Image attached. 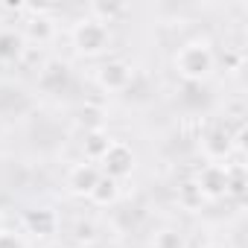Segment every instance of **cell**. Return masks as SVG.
<instances>
[{
    "label": "cell",
    "mask_w": 248,
    "mask_h": 248,
    "mask_svg": "<svg viewBox=\"0 0 248 248\" xmlns=\"http://www.w3.org/2000/svg\"><path fill=\"white\" fill-rule=\"evenodd\" d=\"M172 67H175V73L184 82H204L213 73V67H216V56H213L210 41L193 38V41L181 44L175 59H172Z\"/></svg>",
    "instance_id": "obj_1"
},
{
    "label": "cell",
    "mask_w": 248,
    "mask_h": 248,
    "mask_svg": "<svg viewBox=\"0 0 248 248\" xmlns=\"http://www.w3.org/2000/svg\"><path fill=\"white\" fill-rule=\"evenodd\" d=\"M70 41H73V47H76L79 56L96 59V56H102V53L108 50V44H111V30H108L105 24L93 21L91 15H85V18H79V21L73 24Z\"/></svg>",
    "instance_id": "obj_2"
},
{
    "label": "cell",
    "mask_w": 248,
    "mask_h": 248,
    "mask_svg": "<svg viewBox=\"0 0 248 248\" xmlns=\"http://www.w3.org/2000/svg\"><path fill=\"white\" fill-rule=\"evenodd\" d=\"M135 82V67L126 59H108L96 67V85L108 93H120Z\"/></svg>",
    "instance_id": "obj_3"
},
{
    "label": "cell",
    "mask_w": 248,
    "mask_h": 248,
    "mask_svg": "<svg viewBox=\"0 0 248 248\" xmlns=\"http://www.w3.org/2000/svg\"><path fill=\"white\" fill-rule=\"evenodd\" d=\"M99 172L114 178V181L132 175L135 172V152H132V146L123 143V140H114L108 146V152L102 155V161H99Z\"/></svg>",
    "instance_id": "obj_4"
},
{
    "label": "cell",
    "mask_w": 248,
    "mask_h": 248,
    "mask_svg": "<svg viewBox=\"0 0 248 248\" xmlns=\"http://www.w3.org/2000/svg\"><path fill=\"white\" fill-rule=\"evenodd\" d=\"M236 146H233V135L225 126H213L202 135V155L207 164H228L233 158Z\"/></svg>",
    "instance_id": "obj_5"
},
{
    "label": "cell",
    "mask_w": 248,
    "mask_h": 248,
    "mask_svg": "<svg viewBox=\"0 0 248 248\" xmlns=\"http://www.w3.org/2000/svg\"><path fill=\"white\" fill-rule=\"evenodd\" d=\"M193 184L199 187L204 202H219L228 196V167L225 164H204L196 172Z\"/></svg>",
    "instance_id": "obj_6"
},
{
    "label": "cell",
    "mask_w": 248,
    "mask_h": 248,
    "mask_svg": "<svg viewBox=\"0 0 248 248\" xmlns=\"http://www.w3.org/2000/svg\"><path fill=\"white\" fill-rule=\"evenodd\" d=\"M99 175H102V172H99L96 164L82 161V164L70 167V172H67V190H70L73 196H91V190L96 187Z\"/></svg>",
    "instance_id": "obj_7"
},
{
    "label": "cell",
    "mask_w": 248,
    "mask_h": 248,
    "mask_svg": "<svg viewBox=\"0 0 248 248\" xmlns=\"http://www.w3.org/2000/svg\"><path fill=\"white\" fill-rule=\"evenodd\" d=\"M24 228L32 236H38V239H50L59 231V216L50 207H35V210H27L24 213Z\"/></svg>",
    "instance_id": "obj_8"
},
{
    "label": "cell",
    "mask_w": 248,
    "mask_h": 248,
    "mask_svg": "<svg viewBox=\"0 0 248 248\" xmlns=\"http://www.w3.org/2000/svg\"><path fill=\"white\" fill-rule=\"evenodd\" d=\"M27 56V38L15 27H0V64H15Z\"/></svg>",
    "instance_id": "obj_9"
},
{
    "label": "cell",
    "mask_w": 248,
    "mask_h": 248,
    "mask_svg": "<svg viewBox=\"0 0 248 248\" xmlns=\"http://www.w3.org/2000/svg\"><path fill=\"white\" fill-rule=\"evenodd\" d=\"M53 35H56V24H53V18L47 15V9H38V12L27 21V27H24V38L38 41V44H47Z\"/></svg>",
    "instance_id": "obj_10"
},
{
    "label": "cell",
    "mask_w": 248,
    "mask_h": 248,
    "mask_svg": "<svg viewBox=\"0 0 248 248\" xmlns=\"http://www.w3.org/2000/svg\"><path fill=\"white\" fill-rule=\"evenodd\" d=\"M111 143H114V138H111L105 129H93V132H85V138H82V152H85V158H88L91 164H99Z\"/></svg>",
    "instance_id": "obj_11"
},
{
    "label": "cell",
    "mask_w": 248,
    "mask_h": 248,
    "mask_svg": "<svg viewBox=\"0 0 248 248\" xmlns=\"http://www.w3.org/2000/svg\"><path fill=\"white\" fill-rule=\"evenodd\" d=\"M96 207H108V204H114L117 199H120V181H114V178H108V175H99V181H96V187L91 190V196H88Z\"/></svg>",
    "instance_id": "obj_12"
},
{
    "label": "cell",
    "mask_w": 248,
    "mask_h": 248,
    "mask_svg": "<svg viewBox=\"0 0 248 248\" xmlns=\"http://www.w3.org/2000/svg\"><path fill=\"white\" fill-rule=\"evenodd\" d=\"M88 15L93 18V21H99V24H114L117 18H123L126 15V3H91L88 6Z\"/></svg>",
    "instance_id": "obj_13"
},
{
    "label": "cell",
    "mask_w": 248,
    "mask_h": 248,
    "mask_svg": "<svg viewBox=\"0 0 248 248\" xmlns=\"http://www.w3.org/2000/svg\"><path fill=\"white\" fill-rule=\"evenodd\" d=\"M152 248H187V236L178 228H161L152 236Z\"/></svg>",
    "instance_id": "obj_14"
},
{
    "label": "cell",
    "mask_w": 248,
    "mask_h": 248,
    "mask_svg": "<svg viewBox=\"0 0 248 248\" xmlns=\"http://www.w3.org/2000/svg\"><path fill=\"white\" fill-rule=\"evenodd\" d=\"M228 196H242L245 193V167L239 161H228Z\"/></svg>",
    "instance_id": "obj_15"
},
{
    "label": "cell",
    "mask_w": 248,
    "mask_h": 248,
    "mask_svg": "<svg viewBox=\"0 0 248 248\" xmlns=\"http://www.w3.org/2000/svg\"><path fill=\"white\" fill-rule=\"evenodd\" d=\"M79 126H82L85 132L102 129V108H99V105H82V108H79Z\"/></svg>",
    "instance_id": "obj_16"
},
{
    "label": "cell",
    "mask_w": 248,
    "mask_h": 248,
    "mask_svg": "<svg viewBox=\"0 0 248 248\" xmlns=\"http://www.w3.org/2000/svg\"><path fill=\"white\" fill-rule=\"evenodd\" d=\"M178 204L187 207V210H199V207L204 204V199H202V193H199V187H196L193 181L181 184V190H178Z\"/></svg>",
    "instance_id": "obj_17"
},
{
    "label": "cell",
    "mask_w": 248,
    "mask_h": 248,
    "mask_svg": "<svg viewBox=\"0 0 248 248\" xmlns=\"http://www.w3.org/2000/svg\"><path fill=\"white\" fill-rule=\"evenodd\" d=\"M67 79V64H47L41 70V85L44 88H62Z\"/></svg>",
    "instance_id": "obj_18"
},
{
    "label": "cell",
    "mask_w": 248,
    "mask_h": 248,
    "mask_svg": "<svg viewBox=\"0 0 248 248\" xmlns=\"http://www.w3.org/2000/svg\"><path fill=\"white\" fill-rule=\"evenodd\" d=\"M0 248H27V245H24V239L18 233L3 231V233H0Z\"/></svg>",
    "instance_id": "obj_19"
},
{
    "label": "cell",
    "mask_w": 248,
    "mask_h": 248,
    "mask_svg": "<svg viewBox=\"0 0 248 248\" xmlns=\"http://www.w3.org/2000/svg\"><path fill=\"white\" fill-rule=\"evenodd\" d=\"M76 236H79L82 242H91V239L96 236V228H93V222H76Z\"/></svg>",
    "instance_id": "obj_20"
},
{
    "label": "cell",
    "mask_w": 248,
    "mask_h": 248,
    "mask_svg": "<svg viewBox=\"0 0 248 248\" xmlns=\"http://www.w3.org/2000/svg\"><path fill=\"white\" fill-rule=\"evenodd\" d=\"M204 248H231V245H225V242H207Z\"/></svg>",
    "instance_id": "obj_21"
},
{
    "label": "cell",
    "mask_w": 248,
    "mask_h": 248,
    "mask_svg": "<svg viewBox=\"0 0 248 248\" xmlns=\"http://www.w3.org/2000/svg\"><path fill=\"white\" fill-rule=\"evenodd\" d=\"M47 248H67V245H62V242H53V245H47Z\"/></svg>",
    "instance_id": "obj_22"
},
{
    "label": "cell",
    "mask_w": 248,
    "mask_h": 248,
    "mask_svg": "<svg viewBox=\"0 0 248 248\" xmlns=\"http://www.w3.org/2000/svg\"><path fill=\"white\" fill-rule=\"evenodd\" d=\"M3 231H6V228H3V216H0V233H3Z\"/></svg>",
    "instance_id": "obj_23"
}]
</instances>
